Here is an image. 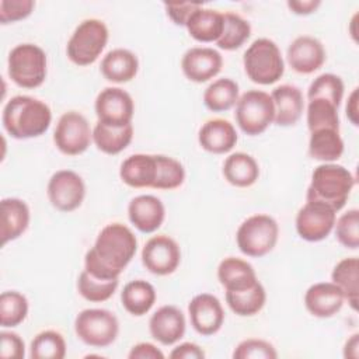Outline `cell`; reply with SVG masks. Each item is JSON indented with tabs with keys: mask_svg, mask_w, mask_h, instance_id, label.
Instances as JSON below:
<instances>
[{
	"mask_svg": "<svg viewBox=\"0 0 359 359\" xmlns=\"http://www.w3.org/2000/svg\"><path fill=\"white\" fill-rule=\"evenodd\" d=\"M157 299L154 286L144 279H135L128 282L121 292V303L123 309L135 317L147 314Z\"/></svg>",
	"mask_w": 359,
	"mask_h": 359,
	"instance_id": "obj_29",
	"label": "cell"
},
{
	"mask_svg": "<svg viewBox=\"0 0 359 359\" xmlns=\"http://www.w3.org/2000/svg\"><path fill=\"white\" fill-rule=\"evenodd\" d=\"M265 302L266 292L259 280L248 289L226 292V303L229 309L240 317H251L258 314L264 309Z\"/></svg>",
	"mask_w": 359,
	"mask_h": 359,
	"instance_id": "obj_34",
	"label": "cell"
},
{
	"mask_svg": "<svg viewBox=\"0 0 359 359\" xmlns=\"http://www.w3.org/2000/svg\"><path fill=\"white\" fill-rule=\"evenodd\" d=\"M188 316L192 328L202 337L215 335L224 323L223 306L220 300L210 293L194 296L188 304Z\"/></svg>",
	"mask_w": 359,
	"mask_h": 359,
	"instance_id": "obj_15",
	"label": "cell"
},
{
	"mask_svg": "<svg viewBox=\"0 0 359 359\" xmlns=\"http://www.w3.org/2000/svg\"><path fill=\"white\" fill-rule=\"evenodd\" d=\"M34 0H1L0 1V22L3 25L25 20L34 11Z\"/></svg>",
	"mask_w": 359,
	"mask_h": 359,
	"instance_id": "obj_44",
	"label": "cell"
},
{
	"mask_svg": "<svg viewBox=\"0 0 359 359\" xmlns=\"http://www.w3.org/2000/svg\"><path fill=\"white\" fill-rule=\"evenodd\" d=\"M279 238L278 222L265 213L247 217L236 231L238 250L251 258H261L269 254Z\"/></svg>",
	"mask_w": 359,
	"mask_h": 359,
	"instance_id": "obj_7",
	"label": "cell"
},
{
	"mask_svg": "<svg viewBox=\"0 0 359 359\" xmlns=\"http://www.w3.org/2000/svg\"><path fill=\"white\" fill-rule=\"evenodd\" d=\"M109 39L108 27L102 20H83L66 45V55L76 66H90L101 56Z\"/></svg>",
	"mask_w": 359,
	"mask_h": 359,
	"instance_id": "obj_6",
	"label": "cell"
},
{
	"mask_svg": "<svg viewBox=\"0 0 359 359\" xmlns=\"http://www.w3.org/2000/svg\"><path fill=\"white\" fill-rule=\"evenodd\" d=\"M168 356L172 359H203L206 353L198 344L182 342L172 348Z\"/></svg>",
	"mask_w": 359,
	"mask_h": 359,
	"instance_id": "obj_48",
	"label": "cell"
},
{
	"mask_svg": "<svg viewBox=\"0 0 359 359\" xmlns=\"http://www.w3.org/2000/svg\"><path fill=\"white\" fill-rule=\"evenodd\" d=\"M7 73L14 84L34 90L43 84L48 74V57L45 50L35 43L15 45L7 57Z\"/></svg>",
	"mask_w": 359,
	"mask_h": 359,
	"instance_id": "obj_5",
	"label": "cell"
},
{
	"mask_svg": "<svg viewBox=\"0 0 359 359\" xmlns=\"http://www.w3.org/2000/svg\"><path fill=\"white\" fill-rule=\"evenodd\" d=\"M223 13L201 6L191 14L185 28L195 41L209 43L217 42L223 32Z\"/></svg>",
	"mask_w": 359,
	"mask_h": 359,
	"instance_id": "obj_27",
	"label": "cell"
},
{
	"mask_svg": "<svg viewBox=\"0 0 359 359\" xmlns=\"http://www.w3.org/2000/svg\"><path fill=\"white\" fill-rule=\"evenodd\" d=\"M98 122L109 126H126L132 123L135 102L132 95L121 87H105L94 102Z\"/></svg>",
	"mask_w": 359,
	"mask_h": 359,
	"instance_id": "obj_14",
	"label": "cell"
},
{
	"mask_svg": "<svg viewBox=\"0 0 359 359\" xmlns=\"http://www.w3.org/2000/svg\"><path fill=\"white\" fill-rule=\"evenodd\" d=\"M187 321L184 313L172 304L158 307L149 320V331L154 341L164 346L177 344L185 334Z\"/></svg>",
	"mask_w": 359,
	"mask_h": 359,
	"instance_id": "obj_18",
	"label": "cell"
},
{
	"mask_svg": "<svg viewBox=\"0 0 359 359\" xmlns=\"http://www.w3.org/2000/svg\"><path fill=\"white\" fill-rule=\"evenodd\" d=\"M353 187L355 177L348 168L337 163H323L311 174L306 201L321 202L338 213L346 205Z\"/></svg>",
	"mask_w": 359,
	"mask_h": 359,
	"instance_id": "obj_3",
	"label": "cell"
},
{
	"mask_svg": "<svg viewBox=\"0 0 359 359\" xmlns=\"http://www.w3.org/2000/svg\"><path fill=\"white\" fill-rule=\"evenodd\" d=\"M286 59L296 73L311 74L323 67L327 52L320 39L311 35H300L287 46Z\"/></svg>",
	"mask_w": 359,
	"mask_h": 359,
	"instance_id": "obj_17",
	"label": "cell"
},
{
	"mask_svg": "<svg viewBox=\"0 0 359 359\" xmlns=\"http://www.w3.org/2000/svg\"><path fill=\"white\" fill-rule=\"evenodd\" d=\"M338 243L348 250H358L359 247V210L356 208L342 213L334 226Z\"/></svg>",
	"mask_w": 359,
	"mask_h": 359,
	"instance_id": "obj_42",
	"label": "cell"
},
{
	"mask_svg": "<svg viewBox=\"0 0 359 359\" xmlns=\"http://www.w3.org/2000/svg\"><path fill=\"white\" fill-rule=\"evenodd\" d=\"M306 122L309 132L325 128L339 130L338 107L321 98L309 100L306 107Z\"/></svg>",
	"mask_w": 359,
	"mask_h": 359,
	"instance_id": "obj_37",
	"label": "cell"
},
{
	"mask_svg": "<svg viewBox=\"0 0 359 359\" xmlns=\"http://www.w3.org/2000/svg\"><path fill=\"white\" fill-rule=\"evenodd\" d=\"M157 177L156 154L136 153L126 157L119 167V178L130 188H153Z\"/></svg>",
	"mask_w": 359,
	"mask_h": 359,
	"instance_id": "obj_23",
	"label": "cell"
},
{
	"mask_svg": "<svg viewBox=\"0 0 359 359\" xmlns=\"http://www.w3.org/2000/svg\"><path fill=\"white\" fill-rule=\"evenodd\" d=\"M119 286V279H100L83 269L77 279L79 294L91 303L109 300Z\"/></svg>",
	"mask_w": 359,
	"mask_h": 359,
	"instance_id": "obj_36",
	"label": "cell"
},
{
	"mask_svg": "<svg viewBox=\"0 0 359 359\" xmlns=\"http://www.w3.org/2000/svg\"><path fill=\"white\" fill-rule=\"evenodd\" d=\"M337 220V212L330 206L306 201L296 215V231L299 237L309 243H317L327 238L334 230Z\"/></svg>",
	"mask_w": 359,
	"mask_h": 359,
	"instance_id": "obj_12",
	"label": "cell"
},
{
	"mask_svg": "<svg viewBox=\"0 0 359 359\" xmlns=\"http://www.w3.org/2000/svg\"><path fill=\"white\" fill-rule=\"evenodd\" d=\"M0 356L4 359H22L25 356V344L17 332L6 330L0 332Z\"/></svg>",
	"mask_w": 359,
	"mask_h": 359,
	"instance_id": "obj_45",
	"label": "cell"
},
{
	"mask_svg": "<svg viewBox=\"0 0 359 359\" xmlns=\"http://www.w3.org/2000/svg\"><path fill=\"white\" fill-rule=\"evenodd\" d=\"M74 332L88 346L107 348L118 338L119 321L107 309H84L74 318Z\"/></svg>",
	"mask_w": 359,
	"mask_h": 359,
	"instance_id": "obj_9",
	"label": "cell"
},
{
	"mask_svg": "<svg viewBox=\"0 0 359 359\" xmlns=\"http://www.w3.org/2000/svg\"><path fill=\"white\" fill-rule=\"evenodd\" d=\"M137 251L135 233L122 223L101 229L94 245L84 255V269L100 279H119Z\"/></svg>",
	"mask_w": 359,
	"mask_h": 359,
	"instance_id": "obj_1",
	"label": "cell"
},
{
	"mask_svg": "<svg viewBox=\"0 0 359 359\" xmlns=\"http://www.w3.org/2000/svg\"><path fill=\"white\" fill-rule=\"evenodd\" d=\"M201 6V3H164L167 15L175 25L180 27H185L191 14Z\"/></svg>",
	"mask_w": 359,
	"mask_h": 359,
	"instance_id": "obj_46",
	"label": "cell"
},
{
	"mask_svg": "<svg viewBox=\"0 0 359 359\" xmlns=\"http://www.w3.org/2000/svg\"><path fill=\"white\" fill-rule=\"evenodd\" d=\"M1 208V245L20 238L28 229L31 220V212L25 201L20 198H3Z\"/></svg>",
	"mask_w": 359,
	"mask_h": 359,
	"instance_id": "obj_24",
	"label": "cell"
},
{
	"mask_svg": "<svg viewBox=\"0 0 359 359\" xmlns=\"http://www.w3.org/2000/svg\"><path fill=\"white\" fill-rule=\"evenodd\" d=\"M100 72L111 83H129L139 72V59L129 49L115 48L102 57Z\"/></svg>",
	"mask_w": 359,
	"mask_h": 359,
	"instance_id": "obj_25",
	"label": "cell"
},
{
	"mask_svg": "<svg viewBox=\"0 0 359 359\" xmlns=\"http://www.w3.org/2000/svg\"><path fill=\"white\" fill-rule=\"evenodd\" d=\"M359 356V334H352L344 345V358L358 359Z\"/></svg>",
	"mask_w": 359,
	"mask_h": 359,
	"instance_id": "obj_51",
	"label": "cell"
},
{
	"mask_svg": "<svg viewBox=\"0 0 359 359\" xmlns=\"http://www.w3.org/2000/svg\"><path fill=\"white\" fill-rule=\"evenodd\" d=\"M286 6L296 15H309L317 11V8L321 6V1L320 0H289Z\"/></svg>",
	"mask_w": 359,
	"mask_h": 359,
	"instance_id": "obj_49",
	"label": "cell"
},
{
	"mask_svg": "<svg viewBox=\"0 0 359 359\" xmlns=\"http://www.w3.org/2000/svg\"><path fill=\"white\" fill-rule=\"evenodd\" d=\"M345 93L342 79L334 73H323L317 76L307 88V101L314 98L327 100L339 108Z\"/></svg>",
	"mask_w": 359,
	"mask_h": 359,
	"instance_id": "obj_40",
	"label": "cell"
},
{
	"mask_svg": "<svg viewBox=\"0 0 359 359\" xmlns=\"http://www.w3.org/2000/svg\"><path fill=\"white\" fill-rule=\"evenodd\" d=\"M46 195L56 210L69 213L81 206L86 198V184L76 171L59 170L49 178Z\"/></svg>",
	"mask_w": 359,
	"mask_h": 359,
	"instance_id": "obj_11",
	"label": "cell"
},
{
	"mask_svg": "<svg viewBox=\"0 0 359 359\" xmlns=\"http://www.w3.org/2000/svg\"><path fill=\"white\" fill-rule=\"evenodd\" d=\"M28 299L17 290H6L0 294V324L3 328L20 325L28 316Z\"/></svg>",
	"mask_w": 359,
	"mask_h": 359,
	"instance_id": "obj_38",
	"label": "cell"
},
{
	"mask_svg": "<svg viewBox=\"0 0 359 359\" xmlns=\"http://www.w3.org/2000/svg\"><path fill=\"white\" fill-rule=\"evenodd\" d=\"M358 101H359V94H358V87H355L351 94L348 95V101L345 105V114L346 118L349 119V122L353 126L359 125V107H358Z\"/></svg>",
	"mask_w": 359,
	"mask_h": 359,
	"instance_id": "obj_50",
	"label": "cell"
},
{
	"mask_svg": "<svg viewBox=\"0 0 359 359\" xmlns=\"http://www.w3.org/2000/svg\"><path fill=\"white\" fill-rule=\"evenodd\" d=\"M133 139V125L109 126L97 121L93 128V143L95 147L109 156L123 151Z\"/></svg>",
	"mask_w": 359,
	"mask_h": 359,
	"instance_id": "obj_30",
	"label": "cell"
},
{
	"mask_svg": "<svg viewBox=\"0 0 359 359\" xmlns=\"http://www.w3.org/2000/svg\"><path fill=\"white\" fill-rule=\"evenodd\" d=\"M129 222L140 233L150 234L157 231L165 219V206L154 195H137L128 205Z\"/></svg>",
	"mask_w": 359,
	"mask_h": 359,
	"instance_id": "obj_19",
	"label": "cell"
},
{
	"mask_svg": "<svg viewBox=\"0 0 359 359\" xmlns=\"http://www.w3.org/2000/svg\"><path fill=\"white\" fill-rule=\"evenodd\" d=\"M271 98L275 108L273 123L282 128L294 126L306 108L302 90L293 84H280L272 90Z\"/></svg>",
	"mask_w": 359,
	"mask_h": 359,
	"instance_id": "obj_21",
	"label": "cell"
},
{
	"mask_svg": "<svg viewBox=\"0 0 359 359\" xmlns=\"http://www.w3.org/2000/svg\"><path fill=\"white\" fill-rule=\"evenodd\" d=\"M157 158V177L153 185L154 189L172 191L180 188L185 181V168L177 158L156 154Z\"/></svg>",
	"mask_w": 359,
	"mask_h": 359,
	"instance_id": "obj_41",
	"label": "cell"
},
{
	"mask_svg": "<svg viewBox=\"0 0 359 359\" xmlns=\"http://www.w3.org/2000/svg\"><path fill=\"white\" fill-rule=\"evenodd\" d=\"M236 123L248 136L264 133L275 119L271 94L262 90H248L238 97L234 112Z\"/></svg>",
	"mask_w": 359,
	"mask_h": 359,
	"instance_id": "obj_8",
	"label": "cell"
},
{
	"mask_svg": "<svg viewBox=\"0 0 359 359\" xmlns=\"http://www.w3.org/2000/svg\"><path fill=\"white\" fill-rule=\"evenodd\" d=\"M223 32L216 45L223 50H236L241 48L251 36V24L237 13H223Z\"/></svg>",
	"mask_w": 359,
	"mask_h": 359,
	"instance_id": "obj_35",
	"label": "cell"
},
{
	"mask_svg": "<svg viewBox=\"0 0 359 359\" xmlns=\"http://www.w3.org/2000/svg\"><path fill=\"white\" fill-rule=\"evenodd\" d=\"M223 67V56L209 46L189 48L181 59V70L192 83H206L215 79Z\"/></svg>",
	"mask_w": 359,
	"mask_h": 359,
	"instance_id": "obj_16",
	"label": "cell"
},
{
	"mask_svg": "<svg viewBox=\"0 0 359 359\" xmlns=\"http://www.w3.org/2000/svg\"><path fill=\"white\" fill-rule=\"evenodd\" d=\"M222 172L230 185L237 188H248L259 178V165L251 154L236 151L226 157Z\"/></svg>",
	"mask_w": 359,
	"mask_h": 359,
	"instance_id": "obj_28",
	"label": "cell"
},
{
	"mask_svg": "<svg viewBox=\"0 0 359 359\" xmlns=\"http://www.w3.org/2000/svg\"><path fill=\"white\" fill-rule=\"evenodd\" d=\"M142 264L153 275H171L181 264V248L170 236H153L142 248Z\"/></svg>",
	"mask_w": 359,
	"mask_h": 359,
	"instance_id": "obj_13",
	"label": "cell"
},
{
	"mask_svg": "<svg viewBox=\"0 0 359 359\" xmlns=\"http://www.w3.org/2000/svg\"><path fill=\"white\" fill-rule=\"evenodd\" d=\"M238 135L231 122L223 118L206 121L198 132L199 146L212 154H226L237 144Z\"/></svg>",
	"mask_w": 359,
	"mask_h": 359,
	"instance_id": "obj_22",
	"label": "cell"
},
{
	"mask_svg": "<svg viewBox=\"0 0 359 359\" xmlns=\"http://www.w3.org/2000/svg\"><path fill=\"white\" fill-rule=\"evenodd\" d=\"M234 359H276L275 346L261 338H247L241 341L233 351Z\"/></svg>",
	"mask_w": 359,
	"mask_h": 359,
	"instance_id": "obj_43",
	"label": "cell"
},
{
	"mask_svg": "<svg viewBox=\"0 0 359 359\" xmlns=\"http://www.w3.org/2000/svg\"><path fill=\"white\" fill-rule=\"evenodd\" d=\"M344 293L334 282H317L304 293L306 310L317 318H330L341 311Z\"/></svg>",
	"mask_w": 359,
	"mask_h": 359,
	"instance_id": "obj_20",
	"label": "cell"
},
{
	"mask_svg": "<svg viewBox=\"0 0 359 359\" xmlns=\"http://www.w3.org/2000/svg\"><path fill=\"white\" fill-rule=\"evenodd\" d=\"M356 17H358V14H355V15H353V18H352V21H351V25H352V27H355V25H356ZM351 35H352V38L356 41V34H355V29H352Z\"/></svg>",
	"mask_w": 359,
	"mask_h": 359,
	"instance_id": "obj_52",
	"label": "cell"
},
{
	"mask_svg": "<svg viewBox=\"0 0 359 359\" xmlns=\"http://www.w3.org/2000/svg\"><path fill=\"white\" fill-rule=\"evenodd\" d=\"M53 143L66 156H80L93 143V129L87 118L77 111H67L57 119Z\"/></svg>",
	"mask_w": 359,
	"mask_h": 359,
	"instance_id": "obj_10",
	"label": "cell"
},
{
	"mask_svg": "<svg viewBox=\"0 0 359 359\" xmlns=\"http://www.w3.org/2000/svg\"><path fill=\"white\" fill-rule=\"evenodd\" d=\"M4 130L14 139L42 136L52 123V111L45 101L31 95L11 97L1 112Z\"/></svg>",
	"mask_w": 359,
	"mask_h": 359,
	"instance_id": "obj_2",
	"label": "cell"
},
{
	"mask_svg": "<svg viewBox=\"0 0 359 359\" xmlns=\"http://www.w3.org/2000/svg\"><path fill=\"white\" fill-rule=\"evenodd\" d=\"M240 97L238 84L229 77L212 81L203 91V104L212 112H226L231 109Z\"/></svg>",
	"mask_w": 359,
	"mask_h": 359,
	"instance_id": "obj_33",
	"label": "cell"
},
{
	"mask_svg": "<svg viewBox=\"0 0 359 359\" xmlns=\"http://www.w3.org/2000/svg\"><path fill=\"white\" fill-rule=\"evenodd\" d=\"M331 282H334L344 293L345 302L353 311H358L359 303V261L356 257L341 259L331 272Z\"/></svg>",
	"mask_w": 359,
	"mask_h": 359,
	"instance_id": "obj_32",
	"label": "cell"
},
{
	"mask_svg": "<svg viewBox=\"0 0 359 359\" xmlns=\"http://www.w3.org/2000/svg\"><path fill=\"white\" fill-rule=\"evenodd\" d=\"M129 359H163L161 349L151 342H139L133 345L128 353Z\"/></svg>",
	"mask_w": 359,
	"mask_h": 359,
	"instance_id": "obj_47",
	"label": "cell"
},
{
	"mask_svg": "<svg viewBox=\"0 0 359 359\" xmlns=\"http://www.w3.org/2000/svg\"><path fill=\"white\" fill-rule=\"evenodd\" d=\"M309 154L321 163H334L344 154V140L337 129H318L310 132Z\"/></svg>",
	"mask_w": 359,
	"mask_h": 359,
	"instance_id": "obj_31",
	"label": "cell"
},
{
	"mask_svg": "<svg viewBox=\"0 0 359 359\" xmlns=\"http://www.w3.org/2000/svg\"><path fill=\"white\" fill-rule=\"evenodd\" d=\"M217 279L226 292L244 290L258 282L254 266L245 259L227 257L217 266Z\"/></svg>",
	"mask_w": 359,
	"mask_h": 359,
	"instance_id": "obj_26",
	"label": "cell"
},
{
	"mask_svg": "<svg viewBox=\"0 0 359 359\" xmlns=\"http://www.w3.org/2000/svg\"><path fill=\"white\" fill-rule=\"evenodd\" d=\"M243 66L247 77L261 86H269L282 79L285 60L279 46L269 38H258L245 49Z\"/></svg>",
	"mask_w": 359,
	"mask_h": 359,
	"instance_id": "obj_4",
	"label": "cell"
},
{
	"mask_svg": "<svg viewBox=\"0 0 359 359\" xmlns=\"http://www.w3.org/2000/svg\"><path fill=\"white\" fill-rule=\"evenodd\" d=\"M32 359H63L66 356V341L55 330L38 332L29 345Z\"/></svg>",
	"mask_w": 359,
	"mask_h": 359,
	"instance_id": "obj_39",
	"label": "cell"
}]
</instances>
